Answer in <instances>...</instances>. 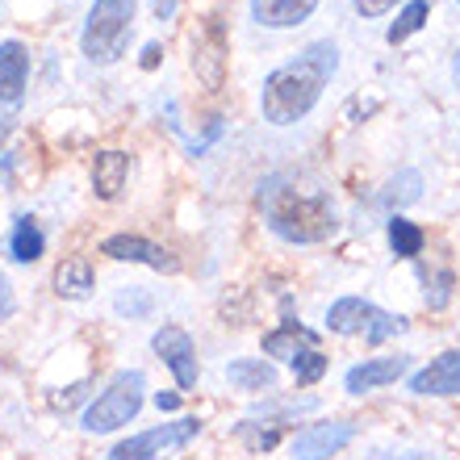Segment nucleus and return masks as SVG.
<instances>
[{"mask_svg": "<svg viewBox=\"0 0 460 460\" xmlns=\"http://www.w3.org/2000/svg\"><path fill=\"white\" fill-rule=\"evenodd\" d=\"M126 181H130V155L126 151H101L93 159V189H97L101 201H113L126 189Z\"/></svg>", "mask_w": 460, "mask_h": 460, "instance_id": "nucleus-17", "label": "nucleus"}, {"mask_svg": "<svg viewBox=\"0 0 460 460\" xmlns=\"http://www.w3.org/2000/svg\"><path fill=\"white\" fill-rule=\"evenodd\" d=\"M385 239H389V247H394V255H398V260H414V255H423L427 234H423V226H419V222L402 218V214H389Z\"/></svg>", "mask_w": 460, "mask_h": 460, "instance_id": "nucleus-20", "label": "nucleus"}, {"mask_svg": "<svg viewBox=\"0 0 460 460\" xmlns=\"http://www.w3.org/2000/svg\"><path fill=\"white\" fill-rule=\"evenodd\" d=\"M335 72H340V47L331 38L310 42L297 59L280 63L277 72L264 75V84H260L264 121L268 126H297L323 101V88L331 84Z\"/></svg>", "mask_w": 460, "mask_h": 460, "instance_id": "nucleus-2", "label": "nucleus"}, {"mask_svg": "<svg viewBox=\"0 0 460 460\" xmlns=\"http://www.w3.org/2000/svg\"><path fill=\"white\" fill-rule=\"evenodd\" d=\"M419 197H423V176H419L414 168H406L376 193V206L389 209V214H398L402 206H411V201H419Z\"/></svg>", "mask_w": 460, "mask_h": 460, "instance_id": "nucleus-21", "label": "nucleus"}, {"mask_svg": "<svg viewBox=\"0 0 460 460\" xmlns=\"http://www.w3.org/2000/svg\"><path fill=\"white\" fill-rule=\"evenodd\" d=\"M151 9H155L159 22H168L172 13H176V0H151Z\"/></svg>", "mask_w": 460, "mask_h": 460, "instance_id": "nucleus-32", "label": "nucleus"}, {"mask_svg": "<svg viewBox=\"0 0 460 460\" xmlns=\"http://www.w3.org/2000/svg\"><path fill=\"white\" fill-rule=\"evenodd\" d=\"M13 314H17V297H13L9 277L0 272V323H4V318H13Z\"/></svg>", "mask_w": 460, "mask_h": 460, "instance_id": "nucleus-29", "label": "nucleus"}, {"mask_svg": "<svg viewBox=\"0 0 460 460\" xmlns=\"http://www.w3.org/2000/svg\"><path fill=\"white\" fill-rule=\"evenodd\" d=\"M323 0H252V22L264 30H293L314 17Z\"/></svg>", "mask_w": 460, "mask_h": 460, "instance_id": "nucleus-14", "label": "nucleus"}, {"mask_svg": "<svg viewBox=\"0 0 460 460\" xmlns=\"http://www.w3.org/2000/svg\"><path fill=\"white\" fill-rule=\"evenodd\" d=\"M406 373H411V356H368V360L351 364L348 373H343V389H348L351 398H360V394L394 385Z\"/></svg>", "mask_w": 460, "mask_h": 460, "instance_id": "nucleus-10", "label": "nucleus"}, {"mask_svg": "<svg viewBox=\"0 0 460 460\" xmlns=\"http://www.w3.org/2000/svg\"><path fill=\"white\" fill-rule=\"evenodd\" d=\"M151 351H155L159 360H164V368L176 376V389H181V394L197 389L201 360H197V343H193V335H189V331L176 327V323H164V327L151 335Z\"/></svg>", "mask_w": 460, "mask_h": 460, "instance_id": "nucleus-7", "label": "nucleus"}, {"mask_svg": "<svg viewBox=\"0 0 460 460\" xmlns=\"http://www.w3.org/2000/svg\"><path fill=\"white\" fill-rule=\"evenodd\" d=\"M452 80L460 84V50H456V59H452Z\"/></svg>", "mask_w": 460, "mask_h": 460, "instance_id": "nucleus-35", "label": "nucleus"}, {"mask_svg": "<svg viewBox=\"0 0 460 460\" xmlns=\"http://www.w3.org/2000/svg\"><path fill=\"white\" fill-rule=\"evenodd\" d=\"M305 348H318V335L310 327H302L297 318H285L280 327H272L264 335V356H277V360H293Z\"/></svg>", "mask_w": 460, "mask_h": 460, "instance_id": "nucleus-18", "label": "nucleus"}, {"mask_svg": "<svg viewBox=\"0 0 460 460\" xmlns=\"http://www.w3.org/2000/svg\"><path fill=\"white\" fill-rule=\"evenodd\" d=\"M406 327H411V323L402 314H389V310L373 305L368 297H356V293L335 297V302L327 305V331H335V335H364V343H373V348L394 340V335H402Z\"/></svg>", "mask_w": 460, "mask_h": 460, "instance_id": "nucleus-5", "label": "nucleus"}, {"mask_svg": "<svg viewBox=\"0 0 460 460\" xmlns=\"http://www.w3.org/2000/svg\"><path fill=\"white\" fill-rule=\"evenodd\" d=\"M101 255H110V260H118V264L155 268V272H176V268H181L176 252H168V247L143 239V234H110V239L101 243Z\"/></svg>", "mask_w": 460, "mask_h": 460, "instance_id": "nucleus-9", "label": "nucleus"}, {"mask_svg": "<svg viewBox=\"0 0 460 460\" xmlns=\"http://www.w3.org/2000/svg\"><path fill=\"white\" fill-rule=\"evenodd\" d=\"M280 427L285 423H277V419H264V423H260V419H243V423L234 427V436L252 452H272L280 444Z\"/></svg>", "mask_w": 460, "mask_h": 460, "instance_id": "nucleus-22", "label": "nucleus"}, {"mask_svg": "<svg viewBox=\"0 0 460 460\" xmlns=\"http://www.w3.org/2000/svg\"><path fill=\"white\" fill-rule=\"evenodd\" d=\"M193 72L206 80V88L222 84V72H226V38H222V25L209 22L193 42Z\"/></svg>", "mask_w": 460, "mask_h": 460, "instance_id": "nucleus-13", "label": "nucleus"}, {"mask_svg": "<svg viewBox=\"0 0 460 460\" xmlns=\"http://www.w3.org/2000/svg\"><path fill=\"white\" fill-rule=\"evenodd\" d=\"M30 84V50L17 38L0 42V105H22Z\"/></svg>", "mask_w": 460, "mask_h": 460, "instance_id": "nucleus-12", "label": "nucleus"}, {"mask_svg": "<svg viewBox=\"0 0 460 460\" xmlns=\"http://www.w3.org/2000/svg\"><path fill=\"white\" fill-rule=\"evenodd\" d=\"M398 0H351V9L360 13V17H385Z\"/></svg>", "mask_w": 460, "mask_h": 460, "instance_id": "nucleus-28", "label": "nucleus"}, {"mask_svg": "<svg viewBox=\"0 0 460 460\" xmlns=\"http://www.w3.org/2000/svg\"><path fill=\"white\" fill-rule=\"evenodd\" d=\"M93 289H97V268H93V260H67V264H59V272H55V293H59V297L84 302Z\"/></svg>", "mask_w": 460, "mask_h": 460, "instance_id": "nucleus-19", "label": "nucleus"}, {"mask_svg": "<svg viewBox=\"0 0 460 460\" xmlns=\"http://www.w3.org/2000/svg\"><path fill=\"white\" fill-rule=\"evenodd\" d=\"M351 439H356V423H348V419H318V423H305L289 439V460H331L340 456Z\"/></svg>", "mask_w": 460, "mask_h": 460, "instance_id": "nucleus-8", "label": "nucleus"}, {"mask_svg": "<svg viewBox=\"0 0 460 460\" xmlns=\"http://www.w3.org/2000/svg\"><path fill=\"white\" fill-rule=\"evenodd\" d=\"M327 356H323V351L318 348H305V351H297V356H293L289 360V368H293V381H297V385H318V381H323V376H327Z\"/></svg>", "mask_w": 460, "mask_h": 460, "instance_id": "nucleus-24", "label": "nucleus"}, {"mask_svg": "<svg viewBox=\"0 0 460 460\" xmlns=\"http://www.w3.org/2000/svg\"><path fill=\"white\" fill-rule=\"evenodd\" d=\"M427 17H431V4H427V0H406V9H402L398 22L385 30V38L398 47V42H406L411 34H419V30H423Z\"/></svg>", "mask_w": 460, "mask_h": 460, "instance_id": "nucleus-23", "label": "nucleus"}, {"mask_svg": "<svg viewBox=\"0 0 460 460\" xmlns=\"http://www.w3.org/2000/svg\"><path fill=\"white\" fill-rule=\"evenodd\" d=\"M47 252V234L38 226L34 214H17L9 230V260L13 264H38Z\"/></svg>", "mask_w": 460, "mask_h": 460, "instance_id": "nucleus-16", "label": "nucleus"}, {"mask_svg": "<svg viewBox=\"0 0 460 460\" xmlns=\"http://www.w3.org/2000/svg\"><path fill=\"white\" fill-rule=\"evenodd\" d=\"M4 172H9V155H4V159H0V176H4Z\"/></svg>", "mask_w": 460, "mask_h": 460, "instance_id": "nucleus-36", "label": "nucleus"}, {"mask_svg": "<svg viewBox=\"0 0 460 460\" xmlns=\"http://www.w3.org/2000/svg\"><path fill=\"white\" fill-rule=\"evenodd\" d=\"M201 419L197 414H181V419H172V423H159V427H146L138 436L121 439L118 448L110 452L105 460H164L168 452L184 448V444H193L201 436Z\"/></svg>", "mask_w": 460, "mask_h": 460, "instance_id": "nucleus-6", "label": "nucleus"}, {"mask_svg": "<svg viewBox=\"0 0 460 460\" xmlns=\"http://www.w3.org/2000/svg\"><path fill=\"white\" fill-rule=\"evenodd\" d=\"M134 13H138V0H93L84 34H80V50L88 63L110 67L126 55L134 34Z\"/></svg>", "mask_w": 460, "mask_h": 460, "instance_id": "nucleus-3", "label": "nucleus"}, {"mask_svg": "<svg viewBox=\"0 0 460 460\" xmlns=\"http://www.w3.org/2000/svg\"><path fill=\"white\" fill-rule=\"evenodd\" d=\"M113 310H118L121 318H151L155 297H151L146 289H138V285H130V289H121L118 297H113Z\"/></svg>", "mask_w": 460, "mask_h": 460, "instance_id": "nucleus-25", "label": "nucleus"}, {"mask_svg": "<svg viewBox=\"0 0 460 460\" xmlns=\"http://www.w3.org/2000/svg\"><path fill=\"white\" fill-rule=\"evenodd\" d=\"M4 134H9V126H4V121H0V138H4Z\"/></svg>", "mask_w": 460, "mask_h": 460, "instance_id": "nucleus-37", "label": "nucleus"}, {"mask_svg": "<svg viewBox=\"0 0 460 460\" xmlns=\"http://www.w3.org/2000/svg\"><path fill=\"white\" fill-rule=\"evenodd\" d=\"M456 4H460V0H456Z\"/></svg>", "mask_w": 460, "mask_h": 460, "instance_id": "nucleus-38", "label": "nucleus"}, {"mask_svg": "<svg viewBox=\"0 0 460 460\" xmlns=\"http://www.w3.org/2000/svg\"><path fill=\"white\" fill-rule=\"evenodd\" d=\"M260 209L277 239L293 247H314L327 243L340 230V209L323 181L305 172H272L260 181Z\"/></svg>", "mask_w": 460, "mask_h": 460, "instance_id": "nucleus-1", "label": "nucleus"}, {"mask_svg": "<svg viewBox=\"0 0 460 460\" xmlns=\"http://www.w3.org/2000/svg\"><path fill=\"white\" fill-rule=\"evenodd\" d=\"M143 402H146V376L138 373V368H121L110 385L88 402L80 427H84L88 436H110V431H121L126 423L138 419Z\"/></svg>", "mask_w": 460, "mask_h": 460, "instance_id": "nucleus-4", "label": "nucleus"}, {"mask_svg": "<svg viewBox=\"0 0 460 460\" xmlns=\"http://www.w3.org/2000/svg\"><path fill=\"white\" fill-rule=\"evenodd\" d=\"M318 398H293V402H260L255 406V414H264V419H277V423H285V419H297V414L314 411Z\"/></svg>", "mask_w": 460, "mask_h": 460, "instance_id": "nucleus-27", "label": "nucleus"}, {"mask_svg": "<svg viewBox=\"0 0 460 460\" xmlns=\"http://www.w3.org/2000/svg\"><path fill=\"white\" fill-rule=\"evenodd\" d=\"M155 406H159V414L181 411V394H155Z\"/></svg>", "mask_w": 460, "mask_h": 460, "instance_id": "nucleus-31", "label": "nucleus"}, {"mask_svg": "<svg viewBox=\"0 0 460 460\" xmlns=\"http://www.w3.org/2000/svg\"><path fill=\"white\" fill-rule=\"evenodd\" d=\"M226 381L243 394H272L277 389V368L264 356H239L226 364Z\"/></svg>", "mask_w": 460, "mask_h": 460, "instance_id": "nucleus-15", "label": "nucleus"}, {"mask_svg": "<svg viewBox=\"0 0 460 460\" xmlns=\"http://www.w3.org/2000/svg\"><path fill=\"white\" fill-rule=\"evenodd\" d=\"M389 460H436V456H427V452H402V456H389Z\"/></svg>", "mask_w": 460, "mask_h": 460, "instance_id": "nucleus-34", "label": "nucleus"}, {"mask_svg": "<svg viewBox=\"0 0 460 460\" xmlns=\"http://www.w3.org/2000/svg\"><path fill=\"white\" fill-rule=\"evenodd\" d=\"M218 134H222V118H214V121H209V130H206V138H201V143H193V155H201V151H206Z\"/></svg>", "mask_w": 460, "mask_h": 460, "instance_id": "nucleus-30", "label": "nucleus"}, {"mask_svg": "<svg viewBox=\"0 0 460 460\" xmlns=\"http://www.w3.org/2000/svg\"><path fill=\"white\" fill-rule=\"evenodd\" d=\"M411 394L419 398H456L460 394V348L427 360L419 373H411Z\"/></svg>", "mask_w": 460, "mask_h": 460, "instance_id": "nucleus-11", "label": "nucleus"}, {"mask_svg": "<svg viewBox=\"0 0 460 460\" xmlns=\"http://www.w3.org/2000/svg\"><path fill=\"white\" fill-rule=\"evenodd\" d=\"M159 63V42H146L143 47V67H155Z\"/></svg>", "mask_w": 460, "mask_h": 460, "instance_id": "nucleus-33", "label": "nucleus"}, {"mask_svg": "<svg viewBox=\"0 0 460 460\" xmlns=\"http://www.w3.org/2000/svg\"><path fill=\"white\" fill-rule=\"evenodd\" d=\"M419 277H423V285H427V305H431V310H444V305H448V297H452L456 277H452L448 268H436V272L419 268Z\"/></svg>", "mask_w": 460, "mask_h": 460, "instance_id": "nucleus-26", "label": "nucleus"}]
</instances>
